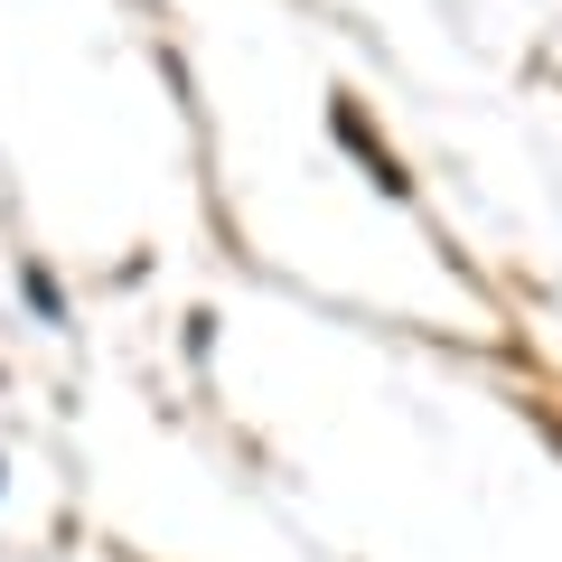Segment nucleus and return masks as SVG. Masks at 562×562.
<instances>
[{
  "label": "nucleus",
  "instance_id": "nucleus-1",
  "mask_svg": "<svg viewBox=\"0 0 562 562\" xmlns=\"http://www.w3.org/2000/svg\"><path fill=\"white\" fill-rule=\"evenodd\" d=\"M338 140H347V150H357L366 169H375V188H384V198H403V169L384 160V140H375V122H366L357 103H338Z\"/></svg>",
  "mask_w": 562,
  "mask_h": 562
}]
</instances>
